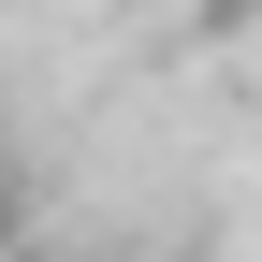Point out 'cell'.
Segmentation results:
<instances>
[{"label": "cell", "mask_w": 262, "mask_h": 262, "mask_svg": "<svg viewBox=\"0 0 262 262\" xmlns=\"http://www.w3.org/2000/svg\"><path fill=\"white\" fill-rule=\"evenodd\" d=\"M15 233H29V175L0 160V248H15Z\"/></svg>", "instance_id": "cell-1"}]
</instances>
